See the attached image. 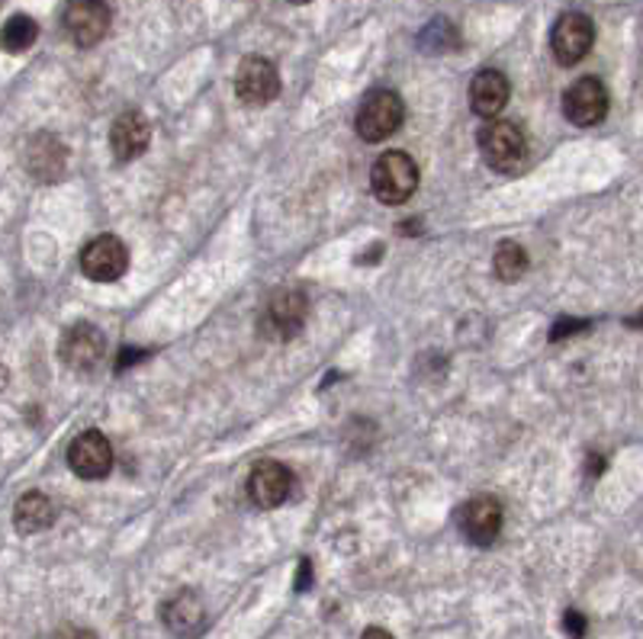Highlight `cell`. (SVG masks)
Instances as JSON below:
<instances>
[{
  "mask_svg": "<svg viewBox=\"0 0 643 639\" xmlns=\"http://www.w3.org/2000/svg\"><path fill=\"white\" fill-rule=\"evenodd\" d=\"M59 639H97V637H93L91 630H64Z\"/></svg>",
  "mask_w": 643,
  "mask_h": 639,
  "instance_id": "24",
  "label": "cell"
},
{
  "mask_svg": "<svg viewBox=\"0 0 643 639\" xmlns=\"http://www.w3.org/2000/svg\"><path fill=\"white\" fill-rule=\"evenodd\" d=\"M563 630H566L573 639H582L585 637V630H589V620L582 617L580 610H566V613H563Z\"/></svg>",
  "mask_w": 643,
  "mask_h": 639,
  "instance_id": "21",
  "label": "cell"
},
{
  "mask_svg": "<svg viewBox=\"0 0 643 639\" xmlns=\"http://www.w3.org/2000/svg\"><path fill=\"white\" fill-rule=\"evenodd\" d=\"M161 620H164V627L174 633V637H197L200 630H203V623H207V610H203V601H200V595L197 591H178V595H171L168 601H164V608H161Z\"/></svg>",
  "mask_w": 643,
  "mask_h": 639,
  "instance_id": "15",
  "label": "cell"
},
{
  "mask_svg": "<svg viewBox=\"0 0 643 639\" xmlns=\"http://www.w3.org/2000/svg\"><path fill=\"white\" fill-rule=\"evenodd\" d=\"M290 3H309V0H290Z\"/></svg>",
  "mask_w": 643,
  "mask_h": 639,
  "instance_id": "25",
  "label": "cell"
},
{
  "mask_svg": "<svg viewBox=\"0 0 643 639\" xmlns=\"http://www.w3.org/2000/svg\"><path fill=\"white\" fill-rule=\"evenodd\" d=\"M64 32L78 49H93L110 32V7L107 0H68L64 7Z\"/></svg>",
  "mask_w": 643,
  "mask_h": 639,
  "instance_id": "4",
  "label": "cell"
},
{
  "mask_svg": "<svg viewBox=\"0 0 643 639\" xmlns=\"http://www.w3.org/2000/svg\"><path fill=\"white\" fill-rule=\"evenodd\" d=\"M64 145L56 135H36L27 149V171L39 183H56L64 174Z\"/></svg>",
  "mask_w": 643,
  "mask_h": 639,
  "instance_id": "17",
  "label": "cell"
},
{
  "mask_svg": "<svg viewBox=\"0 0 643 639\" xmlns=\"http://www.w3.org/2000/svg\"><path fill=\"white\" fill-rule=\"evenodd\" d=\"M563 113L573 125H599L609 113V91L599 78H580L576 84H570V91L563 93Z\"/></svg>",
  "mask_w": 643,
  "mask_h": 639,
  "instance_id": "10",
  "label": "cell"
},
{
  "mask_svg": "<svg viewBox=\"0 0 643 639\" xmlns=\"http://www.w3.org/2000/svg\"><path fill=\"white\" fill-rule=\"evenodd\" d=\"M149 142H152V125L139 110H125L117 116L110 129V149L117 154V161H135L139 154H145Z\"/></svg>",
  "mask_w": 643,
  "mask_h": 639,
  "instance_id": "14",
  "label": "cell"
},
{
  "mask_svg": "<svg viewBox=\"0 0 643 639\" xmlns=\"http://www.w3.org/2000/svg\"><path fill=\"white\" fill-rule=\"evenodd\" d=\"M476 142H480V152L486 158V164H490L492 171H499V174L515 171L521 161H524V154H528V139H524L519 122H490V125L480 129V139H476Z\"/></svg>",
  "mask_w": 643,
  "mask_h": 639,
  "instance_id": "3",
  "label": "cell"
},
{
  "mask_svg": "<svg viewBox=\"0 0 643 639\" xmlns=\"http://www.w3.org/2000/svg\"><path fill=\"white\" fill-rule=\"evenodd\" d=\"M492 267H495V276L502 283H515V280L528 274V251L519 242H502L495 247Z\"/></svg>",
  "mask_w": 643,
  "mask_h": 639,
  "instance_id": "19",
  "label": "cell"
},
{
  "mask_svg": "<svg viewBox=\"0 0 643 639\" xmlns=\"http://www.w3.org/2000/svg\"><path fill=\"white\" fill-rule=\"evenodd\" d=\"M592 42H595V27H592V20H589L585 13H580V10L563 13L551 32L553 59L560 61L563 68L580 64V61L589 55Z\"/></svg>",
  "mask_w": 643,
  "mask_h": 639,
  "instance_id": "5",
  "label": "cell"
},
{
  "mask_svg": "<svg viewBox=\"0 0 643 639\" xmlns=\"http://www.w3.org/2000/svg\"><path fill=\"white\" fill-rule=\"evenodd\" d=\"M36 36H39L36 20L27 17V13H13V17L7 20V27H3V49L13 52V55H20V52H27L32 42H36Z\"/></svg>",
  "mask_w": 643,
  "mask_h": 639,
  "instance_id": "20",
  "label": "cell"
},
{
  "mask_svg": "<svg viewBox=\"0 0 643 639\" xmlns=\"http://www.w3.org/2000/svg\"><path fill=\"white\" fill-rule=\"evenodd\" d=\"M81 271L93 283H113L129 271V251L117 235H100L81 251Z\"/></svg>",
  "mask_w": 643,
  "mask_h": 639,
  "instance_id": "8",
  "label": "cell"
},
{
  "mask_svg": "<svg viewBox=\"0 0 643 639\" xmlns=\"http://www.w3.org/2000/svg\"><path fill=\"white\" fill-rule=\"evenodd\" d=\"M509 97H512V84H509V78H505L502 71H495V68L480 71V74L473 78V84H470V106H473V113L483 116V120L499 116V113L505 110Z\"/></svg>",
  "mask_w": 643,
  "mask_h": 639,
  "instance_id": "16",
  "label": "cell"
},
{
  "mask_svg": "<svg viewBox=\"0 0 643 639\" xmlns=\"http://www.w3.org/2000/svg\"><path fill=\"white\" fill-rule=\"evenodd\" d=\"M402 120H405V103L396 91H370L358 106L354 129L364 142L376 145L399 132Z\"/></svg>",
  "mask_w": 643,
  "mask_h": 639,
  "instance_id": "2",
  "label": "cell"
},
{
  "mask_svg": "<svg viewBox=\"0 0 643 639\" xmlns=\"http://www.w3.org/2000/svg\"><path fill=\"white\" fill-rule=\"evenodd\" d=\"M235 93L245 106H268L280 93V74L268 59L248 55L235 71Z\"/></svg>",
  "mask_w": 643,
  "mask_h": 639,
  "instance_id": "12",
  "label": "cell"
},
{
  "mask_svg": "<svg viewBox=\"0 0 643 639\" xmlns=\"http://www.w3.org/2000/svg\"><path fill=\"white\" fill-rule=\"evenodd\" d=\"M589 328V322H576V318H563V322H556L553 325V341H563V337H570L573 332H585Z\"/></svg>",
  "mask_w": 643,
  "mask_h": 639,
  "instance_id": "22",
  "label": "cell"
},
{
  "mask_svg": "<svg viewBox=\"0 0 643 639\" xmlns=\"http://www.w3.org/2000/svg\"><path fill=\"white\" fill-rule=\"evenodd\" d=\"M13 518H17V530L20 534H39V530H46L56 520V505L42 491H27L17 501Z\"/></svg>",
  "mask_w": 643,
  "mask_h": 639,
  "instance_id": "18",
  "label": "cell"
},
{
  "mask_svg": "<svg viewBox=\"0 0 643 639\" xmlns=\"http://www.w3.org/2000/svg\"><path fill=\"white\" fill-rule=\"evenodd\" d=\"M361 639H393V633L383 630V627H370V630H364V637Z\"/></svg>",
  "mask_w": 643,
  "mask_h": 639,
  "instance_id": "23",
  "label": "cell"
},
{
  "mask_svg": "<svg viewBox=\"0 0 643 639\" xmlns=\"http://www.w3.org/2000/svg\"><path fill=\"white\" fill-rule=\"evenodd\" d=\"M458 527L473 547H492L502 534V505L492 495L470 498L458 511Z\"/></svg>",
  "mask_w": 643,
  "mask_h": 639,
  "instance_id": "7",
  "label": "cell"
},
{
  "mask_svg": "<svg viewBox=\"0 0 643 639\" xmlns=\"http://www.w3.org/2000/svg\"><path fill=\"white\" fill-rule=\"evenodd\" d=\"M293 491V473L277 463V459H261L248 473V498L258 508H280Z\"/></svg>",
  "mask_w": 643,
  "mask_h": 639,
  "instance_id": "11",
  "label": "cell"
},
{
  "mask_svg": "<svg viewBox=\"0 0 643 639\" xmlns=\"http://www.w3.org/2000/svg\"><path fill=\"white\" fill-rule=\"evenodd\" d=\"M68 466L81 479H103L113 469V447L100 430H81L68 447Z\"/></svg>",
  "mask_w": 643,
  "mask_h": 639,
  "instance_id": "6",
  "label": "cell"
},
{
  "mask_svg": "<svg viewBox=\"0 0 643 639\" xmlns=\"http://www.w3.org/2000/svg\"><path fill=\"white\" fill-rule=\"evenodd\" d=\"M307 312V293H303L300 286H287V290H280V293L271 296L268 312H264V328L274 337H280V341H290V337H297L303 332Z\"/></svg>",
  "mask_w": 643,
  "mask_h": 639,
  "instance_id": "9",
  "label": "cell"
},
{
  "mask_svg": "<svg viewBox=\"0 0 643 639\" xmlns=\"http://www.w3.org/2000/svg\"><path fill=\"white\" fill-rule=\"evenodd\" d=\"M103 351H107L103 332L88 325V322H78L74 328H68L62 335V344H59L64 366L78 369V373H91L93 366L103 361Z\"/></svg>",
  "mask_w": 643,
  "mask_h": 639,
  "instance_id": "13",
  "label": "cell"
},
{
  "mask_svg": "<svg viewBox=\"0 0 643 639\" xmlns=\"http://www.w3.org/2000/svg\"><path fill=\"white\" fill-rule=\"evenodd\" d=\"M370 190L380 203L402 206L419 190V168L405 152H386L370 168Z\"/></svg>",
  "mask_w": 643,
  "mask_h": 639,
  "instance_id": "1",
  "label": "cell"
}]
</instances>
